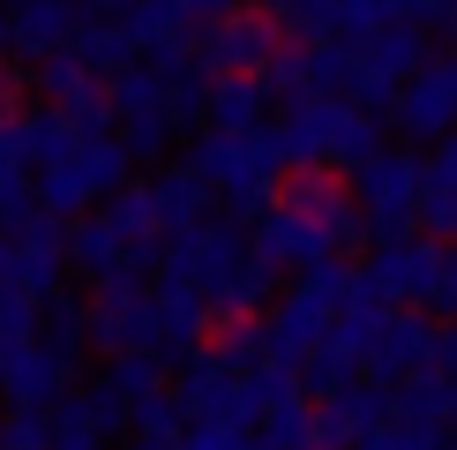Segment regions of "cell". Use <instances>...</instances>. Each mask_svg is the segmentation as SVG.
<instances>
[{
  "label": "cell",
  "mask_w": 457,
  "mask_h": 450,
  "mask_svg": "<svg viewBox=\"0 0 457 450\" xmlns=\"http://www.w3.org/2000/svg\"><path fill=\"white\" fill-rule=\"evenodd\" d=\"M187 165L211 180V196H225L233 225H255V218L278 203V180H285L278 121L247 128V136H211V128H203V136H195V158H187Z\"/></svg>",
  "instance_id": "cell-1"
},
{
  "label": "cell",
  "mask_w": 457,
  "mask_h": 450,
  "mask_svg": "<svg viewBox=\"0 0 457 450\" xmlns=\"http://www.w3.org/2000/svg\"><path fill=\"white\" fill-rule=\"evenodd\" d=\"M128 165H136V158L120 150L112 128H105V136H75L68 158H53L46 173H37L30 196H37V211H46V218L75 225L90 203H105V196H120V188H128Z\"/></svg>",
  "instance_id": "cell-2"
},
{
  "label": "cell",
  "mask_w": 457,
  "mask_h": 450,
  "mask_svg": "<svg viewBox=\"0 0 457 450\" xmlns=\"http://www.w3.org/2000/svg\"><path fill=\"white\" fill-rule=\"evenodd\" d=\"M247 262V225L233 218H203L195 233H173L158 248V286H187L203 300H218L225 286H233V271Z\"/></svg>",
  "instance_id": "cell-3"
},
{
  "label": "cell",
  "mask_w": 457,
  "mask_h": 450,
  "mask_svg": "<svg viewBox=\"0 0 457 450\" xmlns=\"http://www.w3.org/2000/svg\"><path fill=\"white\" fill-rule=\"evenodd\" d=\"M420 180H428V158L420 150H383L353 173V196H360V225L368 240H405L412 233V203H420Z\"/></svg>",
  "instance_id": "cell-4"
},
{
  "label": "cell",
  "mask_w": 457,
  "mask_h": 450,
  "mask_svg": "<svg viewBox=\"0 0 457 450\" xmlns=\"http://www.w3.org/2000/svg\"><path fill=\"white\" fill-rule=\"evenodd\" d=\"M278 53H285V30L262 8H233L225 23L195 30V68L211 75V83H218V75H270Z\"/></svg>",
  "instance_id": "cell-5"
},
{
  "label": "cell",
  "mask_w": 457,
  "mask_h": 450,
  "mask_svg": "<svg viewBox=\"0 0 457 450\" xmlns=\"http://www.w3.org/2000/svg\"><path fill=\"white\" fill-rule=\"evenodd\" d=\"M278 211H293V218H308L330 248H353L368 225H360V196H353V180L345 173H330V165H300V173H285L278 180Z\"/></svg>",
  "instance_id": "cell-6"
},
{
  "label": "cell",
  "mask_w": 457,
  "mask_h": 450,
  "mask_svg": "<svg viewBox=\"0 0 457 450\" xmlns=\"http://www.w3.org/2000/svg\"><path fill=\"white\" fill-rule=\"evenodd\" d=\"M390 121H397V136H405V143H443V136H457V53H428V68L397 90Z\"/></svg>",
  "instance_id": "cell-7"
},
{
  "label": "cell",
  "mask_w": 457,
  "mask_h": 450,
  "mask_svg": "<svg viewBox=\"0 0 457 450\" xmlns=\"http://www.w3.org/2000/svg\"><path fill=\"white\" fill-rule=\"evenodd\" d=\"M435 330L443 323H428L420 308H390L383 323H375V346H368V383H383V390H397V383H412V375H435Z\"/></svg>",
  "instance_id": "cell-8"
},
{
  "label": "cell",
  "mask_w": 457,
  "mask_h": 450,
  "mask_svg": "<svg viewBox=\"0 0 457 450\" xmlns=\"http://www.w3.org/2000/svg\"><path fill=\"white\" fill-rule=\"evenodd\" d=\"M360 271L383 286L390 308H428V293H435V271H443V248L420 233H405V240H383V248H368V262Z\"/></svg>",
  "instance_id": "cell-9"
},
{
  "label": "cell",
  "mask_w": 457,
  "mask_h": 450,
  "mask_svg": "<svg viewBox=\"0 0 457 450\" xmlns=\"http://www.w3.org/2000/svg\"><path fill=\"white\" fill-rule=\"evenodd\" d=\"M375 428H390V390L368 383V375L315 405V450H360Z\"/></svg>",
  "instance_id": "cell-10"
},
{
  "label": "cell",
  "mask_w": 457,
  "mask_h": 450,
  "mask_svg": "<svg viewBox=\"0 0 457 450\" xmlns=\"http://www.w3.org/2000/svg\"><path fill=\"white\" fill-rule=\"evenodd\" d=\"M247 255H255V262H270L278 278H285V271L300 278V271H315V262H330L337 248L315 233L308 218H293V211H278V203H270V211L247 225Z\"/></svg>",
  "instance_id": "cell-11"
},
{
  "label": "cell",
  "mask_w": 457,
  "mask_h": 450,
  "mask_svg": "<svg viewBox=\"0 0 457 450\" xmlns=\"http://www.w3.org/2000/svg\"><path fill=\"white\" fill-rule=\"evenodd\" d=\"M37 83H46V112H61L75 136H105V83L75 61V53L37 61Z\"/></svg>",
  "instance_id": "cell-12"
},
{
  "label": "cell",
  "mask_w": 457,
  "mask_h": 450,
  "mask_svg": "<svg viewBox=\"0 0 457 450\" xmlns=\"http://www.w3.org/2000/svg\"><path fill=\"white\" fill-rule=\"evenodd\" d=\"M90 346L112 353H158V300L150 293H98L90 300Z\"/></svg>",
  "instance_id": "cell-13"
},
{
  "label": "cell",
  "mask_w": 457,
  "mask_h": 450,
  "mask_svg": "<svg viewBox=\"0 0 457 450\" xmlns=\"http://www.w3.org/2000/svg\"><path fill=\"white\" fill-rule=\"evenodd\" d=\"M75 30H83V8H75V0H15L8 8V53H23V61L68 53Z\"/></svg>",
  "instance_id": "cell-14"
},
{
  "label": "cell",
  "mask_w": 457,
  "mask_h": 450,
  "mask_svg": "<svg viewBox=\"0 0 457 450\" xmlns=\"http://www.w3.org/2000/svg\"><path fill=\"white\" fill-rule=\"evenodd\" d=\"M0 398L23 412H53L68 398V368L46 346H15V353H0Z\"/></svg>",
  "instance_id": "cell-15"
},
{
  "label": "cell",
  "mask_w": 457,
  "mask_h": 450,
  "mask_svg": "<svg viewBox=\"0 0 457 450\" xmlns=\"http://www.w3.org/2000/svg\"><path fill=\"white\" fill-rule=\"evenodd\" d=\"M337 105L345 98H300L278 112V143H285V173L300 165H330V136H337Z\"/></svg>",
  "instance_id": "cell-16"
},
{
  "label": "cell",
  "mask_w": 457,
  "mask_h": 450,
  "mask_svg": "<svg viewBox=\"0 0 457 450\" xmlns=\"http://www.w3.org/2000/svg\"><path fill=\"white\" fill-rule=\"evenodd\" d=\"M158 300V361L173 353V361H195L203 346H211V300L187 293V286H150Z\"/></svg>",
  "instance_id": "cell-17"
},
{
  "label": "cell",
  "mask_w": 457,
  "mask_h": 450,
  "mask_svg": "<svg viewBox=\"0 0 457 450\" xmlns=\"http://www.w3.org/2000/svg\"><path fill=\"white\" fill-rule=\"evenodd\" d=\"M143 188H150V211H158V233H165V240H173V233H195V225L211 218V203H218L211 180H203L195 165H165V173L143 180Z\"/></svg>",
  "instance_id": "cell-18"
},
{
  "label": "cell",
  "mask_w": 457,
  "mask_h": 450,
  "mask_svg": "<svg viewBox=\"0 0 457 450\" xmlns=\"http://www.w3.org/2000/svg\"><path fill=\"white\" fill-rule=\"evenodd\" d=\"M270 121V83L262 75H218L211 83V136H247Z\"/></svg>",
  "instance_id": "cell-19"
},
{
  "label": "cell",
  "mask_w": 457,
  "mask_h": 450,
  "mask_svg": "<svg viewBox=\"0 0 457 450\" xmlns=\"http://www.w3.org/2000/svg\"><path fill=\"white\" fill-rule=\"evenodd\" d=\"M68 53L98 75V83H105V75H120V68H136V38H128L120 15H83V30L68 38Z\"/></svg>",
  "instance_id": "cell-20"
},
{
  "label": "cell",
  "mask_w": 457,
  "mask_h": 450,
  "mask_svg": "<svg viewBox=\"0 0 457 450\" xmlns=\"http://www.w3.org/2000/svg\"><path fill=\"white\" fill-rule=\"evenodd\" d=\"M128 255H143V248H128L105 218H75V225H68V262H75L83 278H112Z\"/></svg>",
  "instance_id": "cell-21"
},
{
  "label": "cell",
  "mask_w": 457,
  "mask_h": 450,
  "mask_svg": "<svg viewBox=\"0 0 457 450\" xmlns=\"http://www.w3.org/2000/svg\"><path fill=\"white\" fill-rule=\"evenodd\" d=\"M278 293H285V286H278V271L247 255L240 271H233V286H225V293L211 300V315H218V323H225V315H255V323H262V315L278 308Z\"/></svg>",
  "instance_id": "cell-22"
},
{
  "label": "cell",
  "mask_w": 457,
  "mask_h": 450,
  "mask_svg": "<svg viewBox=\"0 0 457 450\" xmlns=\"http://www.w3.org/2000/svg\"><path fill=\"white\" fill-rule=\"evenodd\" d=\"M368 158H383V121L360 105H337V136H330V173H360Z\"/></svg>",
  "instance_id": "cell-23"
},
{
  "label": "cell",
  "mask_w": 457,
  "mask_h": 450,
  "mask_svg": "<svg viewBox=\"0 0 457 450\" xmlns=\"http://www.w3.org/2000/svg\"><path fill=\"white\" fill-rule=\"evenodd\" d=\"M390 421H412V428L450 436V383H443V375H412V383H397L390 390Z\"/></svg>",
  "instance_id": "cell-24"
},
{
  "label": "cell",
  "mask_w": 457,
  "mask_h": 450,
  "mask_svg": "<svg viewBox=\"0 0 457 450\" xmlns=\"http://www.w3.org/2000/svg\"><path fill=\"white\" fill-rule=\"evenodd\" d=\"M165 121H173V136H195V128H211V75L195 61L165 75Z\"/></svg>",
  "instance_id": "cell-25"
},
{
  "label": "cell",
  "mask_w": 457,
  "mask_h": 450,
  "mask_svg": "<svg viewBox=\"0 0 457 450\" xmlns=\"http://www.w3.org/2000/svg\"><path fill=\"white\" fill-rule=\"evenodd\" d=\"M203 353H218L233 375H255L262 361H270V346H262V323L255 315H225V323H211V346Z\"/></svg>",
  "instance_id": "cell-26"
},
{
  "label": "cell",
  "mask_w": 457,
  "mask_h": 450,
  "mask_svg": "<svg viewBox=\"0 0 457 450\" xmlns=\"http://www.w3.org/2000/svg\"><path fill=\"white\" fill-rule=\"evenodd\" d=\"M262 15H270L293 46H322V38H337V0H262Z\"/></svg>",
  "instance_id": "cell-27"
},
{
  "label": "cell",
  "mask_w": 457,
  "mask_h": 450,
  "mask_svg": "<svg viewBox=\"0 0 457 450\" xmlns=\"http://www.w3.org/2000/svg\"><path fill=\"white\" fill-rule=\"evenodd\" d=\"M255 443L262 450H315V405L293 398V405H270L255 421Z\"/></svg>",
  "instance_id": "cell-28"
},
{
  "label": "cell",
  "mask_w": 457,
  "mask_h": 450,
  "mask_svg": "<svg viewBox=\"0 0 457 450\" xmlns=\"http://www.w3.org/2000/svg\"><path fill=\"white\" fill-rule=\"evenodd\" d=\"M412 233L435 240V248H457V188L420 180V203H412Z\"/></svg>",
  "instance_id": "cell-29"
},
{
  "label": "cell",
  "mask_w": 457,
  "mask_h": 450,
  "mask_svg": "<svg viewBox=\"0 0 457 450\" xmlns=\"http://www.w3.org/2000/svg\"><path fill=\"white\" fill-rule=\"evenodd\" d=\"M390 23H397V0H337V46H368Z\"/></svg>",
  "instance_id": "cell-30"
},
{
  "label": "cell",
  "mask_w": 457,
  "mask_h": 450,
  "mask_svg": "<svg viewBox=\"0 0 457 450\" xmlns=\"http://www.w3.org/2000/svg\"><path fill=\"white\" fill-rule=\"evenodd\" d=\"M37 346V300L30 293H0V353Z\"/></svg>",
  "instance_id": "cell-31"
},
{
  "label": "cell",
  "mask_w": 457,
  "mask_h": 450,
  "mask_svg": "<svg viewBox=\"0 0 457 450\" xmlns=\"http://www.w3.org/2000/svg\"><path fill=\"white\" fill-rule=\"evenodd\" d=\"M0 450H53V421H46V412L8 405V412H0Z\"/></svg>",
  "instance_id": "cell-32"
},
{
  "label": "cell",
  "mask_w": 457,
  "mask_h": 450,
  "mask_svg": "<svg viewBox=\"0 0 457 450\" xmlns=\"http://www.w3.org/2000/svg\"><path fill=\"white\" fill-rule=\"evenodd\" d=\"M360 450H450V436H435V428H412V421H390V428H375Z\"/></svg>",
  "instance_id": "cell-33"
},
{
  "label": "cell",
  "mask_w": 457,
  "mask_h": 450,
  "mask_svg": "<svg viewBox=\"0 0 457 450\" xmlns=\"http://www.w3.org/2000/svg\"><path fill=\"white\" fill-rule=\"evenodd\" d=\"M233 8H240V0H180V15H187V23H203V30H211V23H225Z\"/></svg>",
  "instance_id": "cell-34"
},
{
  "label": "cell",
  "mask_w": 457,
  "mask_h": 450,
  "mask_svg": "<svg viewBox=\"0 0 457 450\" xmlns=\"http://www.w3.org/2000/svg\"><path fill=\"white\" fill-rule=\"evenodd\" d=\"M428 180L457 188V136H443V143H435V158H428Z\"/></svg>",
  "instance_id": "cell-35"
},
{
  "label": "cell",
  "mask_w": 457,
  "mask_h": 450,
  "mask_svg": "<svg viewBox=\"0 0 457 450\" xmlns=\"http://www.w3.org/2000/svg\"><path fill=\"white\" fill-rule=\"evenodd\" d=\"M0 293H15V240L0 233Z\"/></svg>",
  "instance_id": "cell-36"
},
{
  "label": "cell",
  "mask_w": 457,
  "mask_h": 450,
  "mask_svg": "<svg viewBox=\"0 0 457 450\" xmlns=\"http://www.w3.org/2000/svg\"><path fill=\"white\" fill-rule=\"evenodd\" d=\"M128 450H180V443H150V436H128Z\"/></svg>",
  "instance_id": "cell-37"
},
{
  "label": "cell",
  "mask_w": 457,
  "mask_h": 450,
  "mask_svg": "<svg viewBox=\"0 0 457 450\" xmlns=\"http://www.w3.org/2000/svg\"><path fill=\"white\" fill-rule=\"evenodd\" d=\"M90 8H105V15H128V8H136V0H90Z\"/></svg>",
  "instance_id": "cell-38"
},
{
  "label": "cell",
  "mask_w": 457,
  "mask_h": 450,
  "mask_svg": "<svg viewBox=\"0 0 457 450\" xmlns=\"http://www.w3.org/2000/svg\"><path fill=\"white\" fill-rule=\"evenodd\" d=\"M0 53H8V8H0Z\"/></svg>",
  "instance_id": "cell-39"
},
{
  "label": "cell",
  "mask_w": 457,
  "mask_h": 450,
  "mask_svg": "<svg viewBox=\"0 0 457 450\" xmlns=\"http://www.w3.org/2000/svg\"><path fill=\"white\" fill-rule=\"evenodd\" d=\"M450 450H457V443H450Z\"/></svg>",
  "instance_id": "cell-40"
}]
</instances>
